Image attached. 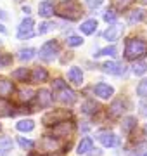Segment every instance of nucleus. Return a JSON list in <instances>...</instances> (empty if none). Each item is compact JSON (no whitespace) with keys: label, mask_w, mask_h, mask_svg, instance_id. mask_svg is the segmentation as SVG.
<instances>
[{"label":"nucleus","mask_w":147,"mask_h":156,"mask_svg":"<svg viewBox=\"0 0 147 156\" xmlns=\"http://www.w3.org/2000/svg\"><path fill=\"white\" fill-rule=\"evenodd\" d=\"M147 56V42L142 38H128L125 45V57L128 61H137Z\"/></svg>","instance_id":"obj_1"},{"label":"nucleus","mask_w":147,"mask_h":156,"mask_svg":"<svg viewBox=\"0 0 147 156\" xmlns=\"http://www.w3.org/2000/svg\"><path fill=\"white\" fill-rule=\"evenodd\" d=\"M56 14L64 17V19H69V21H76L83 12H81V7L78 5V2H74V0H62L61 4L56 7Z\"/></svg>","instance_id":"obj_2"},{"label":"nucleus","mask_w":147,"mask_h":156,"mask_svg":"<svg viewBox=\"0 0 147 156\" xmlns=\"http://www.w3.org/2000/svg\"><path fill=\"white\" fill-rule=\"evenodd\" d=\"M57 54H59V44L56 40H50V42L43 44V47L40 49V59H43L47 62L54 61L57 57Z\"/></svg>","instance_id":"obj_3"},{"label":"nucleus","mask_w":147,"mask_h":156,"mask_svg":"<svg viewBox=\"0 0 147 156\" xmlns=\"http://www.w3.org/2000/svg\"><path fill=\"white\" fill-rule=\"evenodd\" d=\"M68 118H69V111H66V109H57V111L47 113L45 116H43V123H45L47 127H54L57 123L66 122Z\"/></svg>","instance_id":"obj_4"},{"label":"nucleus","mask_w":147,"mask_h":156,"mask_svg":"<svg viewBox=\"0 0 147 156\" xmlns=\"http://www.w3.org/2000/svg\"><path fill=\"white\" fill-rule=\"evenodd\" d=\"M73 130H74V125L66 120V122H61V123H57V125H54L52 134L56 135V137H68V135H71Z\"/></svg>","instance_id":"obj_5"},{"label":"nucleus","mask_w":147,"mask_h":156,"mask_svg":"<svg viewBox=\"0 0 147 156\" xmlns=\"http://www.w3.org/2000/svg\"><path fill=\"white\" fill-rule=\"evenodd\" d=\"M31 35H33V19H31V17H26V19L19 24L17 38H29Z\"/></svg>","instance_id":"obj_6"},{"label":"nucleus","mask_w":147,"mask_h":156,"mask_svg":"<svg viewBox=\"0 0 147 156\" xmlns=\"http://www.w3.org/2000/svg\"><path fill=\"white\" fill-rule=\"evenodd\" d=\"M47 78H49V73L45 68H33V71L29 73L31 83H42V82H47Z\"/></svg>","instance_id":"obj_7"},{"label":"nucleus","mask_w":147,"mask_h":156,"mask_svg":"<svg viewBox=\"0 0 147 156\" xmlns=\"http://www.w3.org/2000/svg\"><path fill=\"white\" fill-rule=\"evenodd\" d=\"M57 101L62 102V104H73L74 101H76V94H74L71 89H62L59 90V95H57Z\"/></svg>","instance_id":"obj_8"},{"label":"nucleus","mask_w":147,"mask_h":156,"mask_svg":"<svg viewBox=\"0 0 147 156\" xmlns=\"http://www.w3.org/2000/svg\"><path fill=\"white\" fill-rule=\"evenodd\" d=\"M102 69L109 75H121L125 73V66L123 64H119V62H114V61H108L102 64Z\"/></svg>","instance_id":"obj_9"},{"label":"nucleus","mask_w":147,"mask_h":156,"mask_svg":"<svg viewBox=\"0 0 147 156\" xmlns=\"http://www.w3.org/2000/svg\"><path fill=\"white\" fill-rule=\"evenodd\" d=\"M12 92H14V83H12L11 80L0 76V97L5 99V97H9Z\"/></svg>","instance_id":"obj_10"},{"label":"nucleus","mask_w":147,"mask_h":156,"mask_svg":"<svg viewBox=\"0 0 147 156\" xmlns=\"http://www.w3.org/2000/svg\"><path fill=\"white\" fill-rule=\"evenodd\" d=\"M94 92H95L101 99H109V97L114 94V89L109 87V85H106V83H97L95 87H94Z\"/></svg>","instance_id":"obj_11"},{"label":"nucleus","mask_w":147,"mask_h":156,"mask_svg":"<svg viewBox=\"0 0 147 156\" xmlns=\"http://www.w3.org/2000/svg\"><path fill=\"white\" fill-rule=\"evenodd\" d=\"M36 99H38V106H40V108H49V106L52 104L54 97L50 95V92H49V90L42 89L38 94H36Z\"/></svg>","instance_id":"obj_12"},{"label":"nucleus","mask_w":147,"mask_h":156,"mask_svg":"<svg viewBox=\"0 0 147 156\" xmlns=\"http://www.w3.org/2000/svg\"><path fill=\"white\" fill-rule=\"evenodd\" d=\"M99 140L106 147H113L116 144V135L113 132H109V130H102V132H99Z\"/></svg>","instance_id":"obj_13"},{"label":"nucleus","mask_w":147,"mask_h":156,"mask_svg":"<svg viewBox=\"0 0 147 156\" xmlns=\"http://www.w3.org/2000/svg\"><path fill=\"white\" fill-rule=\"evenodd\" d=\"M54 2H50V0H45V2H42L38 5V14L42 17H50L52 14H54Z\"/></svg>","instance_id":"obj_14"},{"label":"nucleus","mask_w":147,"mask_h":156,"mask_svg":"<svg viewBox=\"0 0 147 156\" xmlns=\"http://www.w3.org/2000/svg\"><path fill=\"white\" fill-rule=\"evenodd\" d=\"M68 76H69V82H71L73 85H81L83 83V73H81V69L76 68V66H73L71 69H69Z\"/></svg>","instance_id":"obj_15"},{"label":"nucleus","mask_w":147,"mask_h":156,"mask_svg":"<svg viewBox=\"0 0 147 156\" xmlns=\"http://www.w3.org/2000/svg\"><path fill=\"white\" fill-rule=\"evenodd\" d=\"M121 31H123V28H121V26H118V24H114V26H109V28L104 31V38H106V40H111V42H114V40H118V37L121 35Z\"/></svg>","instance_id":"obj_16"},{"label":"nucleus","mask_w":147,"mask_h":156,"mask_svg":"<svg viewBox=\"0 0 147 156\" xmlns=\"http://www.w3.org/2000/svg\"><path fill=\"white\" fill-rule=\"evenodd\" d=\"M123 111H125V104H123V101H121V99L114 101L113 104L109 106V115H111L113 118L121 116V115H123Z\"/></svg>","instance_id":"obj_17"},{"label":"nucleus","mask_w":147,"mask_h":156,"mask_svg":"<svg viewBox=\"0 0 147 156\" xmlns=\"http://www.w3.org/2000/svg\"><path fill=\"white\" fill-rule=\"evenodd\" d=\"M92 147H94V142H92V139L85 137V139H81V142L78 144V147H76V153H78V154H87L88 151H92Z\"/></svg>","instance_id":"obj_18"},{"label":"nucleus","mask_w":147,"mask_h":156,"mask_svg":"<svg viewBox=\"0 0 147 156\" xmlns=\"http://www.w3.org/2000/svg\"><path fill=\"white\" fill-rule=\"evenodd\" d=\"M12 115H16L12 111V104L7 99L0 97V116H12Z\"/></svg>","instance_id":"obj_19"},{"label":"nucleus","mask_w":147,"mask_h":156,"mask_svg":"<svg viewBox=\"0 0 147 156\" xmlns=\"http://www.w3.org/2000/svg\"><path fill=\"white\" fill-rule=\"evenodd\" d=\"M95 30H97V21L95 19H88V21H85L81 26H80V31H81L83 35H92Z\"/></svg>","instance_id":"obj_20"},{"label":"nucleus","mask_w":147,"mask_h":156,"mask_svg":"<svg viewBox=\"0 0 147 156\" xmlns=\"http://www.w3.org/2000/svg\"><path fill=\"white\" fill-rule=\"evenodd\" d=\"M11 149H12V139L0 137V156H7Z\"/></svg>","instance_id":"obj_21"},{"label":"nucleus","mask_w":147,"mask_h":156,"mask_svg":"<svg viewBox=\"0 0 147 156\" xmlns=\"http://www.w3.org/2000/svg\"><path fill=\"white\" fill-rule=\"evenodd\" d=\"M135 127H137V118L135 116H126L123 120V125H121V128H123L125 134H130Z\"/></svg>","instance_id":"obj_22"},{"label":"nucleus","mask_w":147,"mask_h":156,"mask_svg":"<svg viewBox=\"0 0 147 156\" xmlns=\"http://www.w3.org/2000/svg\"><path fill=\"white\" fill-rule=\"evenodd\" d=\"M16 128L19 132H31L35 128V123H33V120H21V122L16 123Z\"/></svg>","instance_id":"obj_23"},{"label":"nucleus","mask_w":147,"mask_h":156,"mask_svg":"<svg viewBox=\"0 0 147 156\" xmlns=\"http://www.w3.org/2000/svg\"><path fill=\"white\" fill-rule=\"evenodd\" d=\"M142 17H144V11H142V9L132 11L130 14H128V24H137V23H140Z\"/></svg>","instance_id":"obj_24"},{"label":"nucleus","mask_w":147,"mask_h":156,"mask_svg":"<svg viewBox=\"0 0 147 156\" xmlns=\"http://www.w3.org/2000/svg\"><path fill=\"white\" fill-rule=\"evenodd\" d=\"M12 78L19 80V82H26V78H29V71L26 68H19L16 71H12Z\"/></svg>","instance_id":"obj_25"},{"label":"nucleus","mask_w":147,"mask_h":156,"mask_svg":"<svg viewBox=\"0 0 147 156\" xmlns=\"http://www.w3.org/2000/svg\"><path fill=\"white\" fill-rule=\"evenodd\" d=\"M35 52H36V50L31 49V47H28V49H21L19 50V59H21V61H29V59H33L35 57Z\"/></svg>","instance_id":"obj_26"},{"label":"nucleus","mask_w":147,"mask_h":156,"mask_svg":"<svg viewBox=\"0 0 147 156\" xmlns=\"http://www.w3.org/2000/svg\"><path fill=\"white\" fill-rule=\"evenodd\" d=\"M33 89H23V90H19V101L21 102H29V101L33 99Z\"/></svg>","instance_id":"obj_27"},{"label":"nucleus","mask_w":147,"mask_h":156,"mask_svg":"<svg viewBox=\"0 0 147 156\" xmlns=\"http://www.w3.org/2000/svg\"><path fill=\"white\" fill-rule=\"evenodd\" d=\"M111 2H113V7L116 11H125V9H128L132 5L133 0H111Z\"/></svg>","instance_id":"obj_28"},{"label":"nucleus","mask_w":147,"mask_h":156,"mask_svg":"<svg viewBox=\"0 0 147 156\" xmlns=\"http://www.w3.org/2000/svg\"><path fill=\"white\" fill-rule=\"evenodd\" d=\"M97 109H99V106H97L95 101H87L85 104L81 106V111L87 113V115H92V113H95Z\"/></svg>","instance_id":"obj_29"},{"label":"nucleus","mask_w":147,"mask_h":156,"mask_svg":"<svg viewBox=\"0 0 147 156\" xmlns=\"http://www.w3.org/2000/svg\"><path fill=\"white\" fill-rule=\"evenodd\" d=\"M133 73H135L137 76H140V75H145L147 73V62L144 61H138L133 64Z\"/></svg>","instance_id":"obj_30"},{"label":"nucleus","mask_w":147,"mask_h":156,"mask_svg":"<svg viewBox=\"0 0 147 156\" xmlns=\"http://www.w3.org/2000/svg\"><path fill=\"white\" fill-rule=\"evenodd\" d=\"M95 57H101V56H116V47L114 45H109L106 49H101L97 54H94Z\"/></svg>","instance_id":"obj_31"},{"label":"nucleus","mask_w":147,"mask_h":156,"mask_svg":"<svg viewBox=\"0 0 147 156\" xmlns=\"http://www.w3.org/2000/svg\"><path fill=\"white\" fill-rule=\"evenodd\" d=\"M12 64V56L11 54H0V68H7Z\"/></svg>","instance_id":"obj_32"},{"label":"nucleus","mask_w":147,"mask_h":156,"mask_svg":"<svg viewBox=\"0 0 147 156\" xmlns=\"http://www.w3.org/2000/svg\"><path fill=\"white\" fill-rule=\"evenodd\" d=\"M137 94L140 97H147V80H142L138 87H137Z\"/></svg>","instance_id":"obj_33"},{"label":"nucleus","mask_w":147,"mask_h":156,"mask_svg":"<svg viewBox=\"0 0 147 156\" xmlns=\"http://www.w3.org/2000/svg\"><path fill=\"white\" fill-rule=\"evenodd\" d=\"M54 28H56V24H54V23H43V24H40L38 33L43 35V33H47V31H50V30H54Z\"/></svg>","instance_id":"obj_34"},{"label":"nucleus","mask_w":147,"mask_h":156,"mask_svg":"<svg viewBox=\"0 0 147 156\" xmlns=\"http://www.w3.org/2000/svg\"><path fill=\"white\" fill-rule=\"evenodd\" d=\"M66 87H68V83L64 80H61V78H57L56 82H52V89L54 90H62V89H66Z\"/></svg>","instance_id":"obj_35"},{"label":"nucleus","mask_w":147,"mask_h":156,"mask_svg":"<svg viewBox=\"0 0 147 156\" xmlns=\"http://www.w3.org/2000/svg\"><path fill=\"white\" fill-rule=\"evenodd\" d=\"M83 44V40H81V37H69L68 38V45H71V47H78V45Z\"/></svg>","instance_id":"obj_36"},{"label":"nucleus","mask_w":147,"mask_h":156,"mask_svg":"<svg viewBox=\"0 0 147 156\" xmlns=\"http://www.w3.org/2000/svg\"><path fill=\"white\" fill-rule=\"evenodd\" d=\"M17 140H19V144H21V147H28V149H29V147H33V146H35V142H33V140L24 139V137H19Z\"/></svg>","instance_id":"obj_37"},{"label":"nucleus","mask_w":147,"mask_h":156,"mask_svg":"<svg viewBox=\"0 0 147 156\" xmlns=\"http://www.w3.org/2000/svg\"><path fill=\"white\" fill-rule=\"evenodd\" d=\"M104 19L108 23H114L116 21V14H114V11H108L106 14H104Z\"/></svg>","instance_id":"obj_38"},{"label":"nucleus","mask_w":147,"mask_h":156,"mask_svg":"<svg viewBox=\"0 0 147 156\" xmlns=\"http://www.w3.org/2000/svg\"><path fill=\"white\" fill-rule=\"evenodd\" d=\"M104 2V0H87V5L90 7V9H95V7H99Z\"/></svg>","instance_id":"obj_39"},{"label":"nucleus","mask_w":147,"mask_h":156,"mask_svg":"<svg viewBox=\"0 0 147 156\" xmlns=\"http://www.w3.org/2000/svg\"><path fill=\"white\" fill-rule=\"evenodd\" d=\"M0 19H5V12L2 11V9H0Z\"/></svg>","instance_id":"obj_40"},{"label":"nucleus","mask_w":147,"mask_h":156,"mask_svg":"<svg viewBox=\"0 0 147 156\" xmlns=\"http://www.w3.org/2000/svg\"><path fill=\"white\" fill-rule=\"evenodd\" d=\"M0 33H5V28H4L2 24H0Z\"/></svg>","instance_id":"obj_41"},{"label":"nucleus","mask_w":147,"mask_h":156,"mask_svg":"<svg viewBox=\"0 0 147 156\" xmlns=\"http://www.w3.org/2000/svg\"><path fill=\"white\" fill-rule=\"evenodd\" d=\"M144 134L147 135V125H145V127H144Z\"/></svg>","instance_id":"obj_42"},{"label":"nucleus","mask_w":147,"mask_h":156,"mask_svg":"<svg viewBox=\"0 0 147 156\" xmlns=\"http://www.w3.org/2000/svg\"><path fill=\"white\" fill-rule=\"evenodd\" d=\"M140 2H142V4H147V0H140Z\"/></svg>","instance_id":"obj_43"},{"label":"nucleus","mask_w":147,"mask_h":156,"mask_svg":"<svg viewBox=\"0 0 147 156\" xmlns=\"http://www.w3.org/2000/svg\"><path fill=\"white\" fill-rule=\"evenodd\" d=\"M138 156H147V153H144V154H138Z\"/></svg>","instance_id":"obj_44"},{"label":"nucleus","mask_w":147,"mask_h":156,"mask_svg":"<svg viewBox=\"0 0 147 156\" xmlns=\"http://www.w3.org/2000/svg\"><path fill=\"white\" fill-rule=\"evenodd\" d=\"M16 2H23V0H16Z\"/></svg>","instance_id":"obj_45"},{"label":"nucleus","mask_w":147,"mask_h":156,"mask_svg":"<svg viewBox=\"0 0 147 156\" xmlns=\"http://www.w3.org/2000/svg\"><path fill=\"white\" fill-rule=\"evenodd\" d=\"M0 130H2V127H0Z\"/></svg>","instance_id":"obj_46"}]
</instances>
